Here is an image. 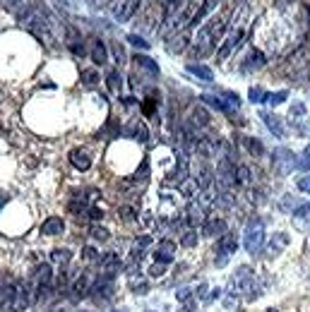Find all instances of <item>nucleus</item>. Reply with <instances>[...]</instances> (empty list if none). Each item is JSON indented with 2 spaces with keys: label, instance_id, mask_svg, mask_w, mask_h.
I'll return each instance as SVG.
<instances>
[{
  "label": "nucleus",
  "instance_id": "obj_35",
  "mask_svg": "<svg viewBox=\"0 0 310 312\" xmlns=\"http://www.w3.org/2000/svg\"><path fill=\"white\" fill-rule=\"evenodd\" d=\"M84 82H87V84H94V82H96V72L87 70V72H84Z\"/></svg>",
  "mask_w": 310,
  "mask_h": 312
},
{
  "label": "nucleus",
  "instance_id": "obj_13",
  "mask_svg": "<svg viewBox=\"0 0 310 312\" xmlns=\"http://www.w3.org/2000/svg\"><path fill=\"white\" fill-rule=\"evenodd\" d=\"M226 231V221L222 219H217V221H207V226H204V233H210V236H217V233H222Z\"/></svg>",
  "mask_w": 310,
  "mask_h": 312
},
{
  "label": "nucleus",
  "instance_id": "obj_1",
  "mask_svg": "<svg viewBox=\"0 0 310 312\" xmlns=\"http://www.w3.org/2000/svg\"><path fill=\"white\" fill-rule=\"evenodd\" d=\"M29 298H32V291H29V286L22 283V281H15V283H10V286L0 288V307H3L5 312L27 310Z\"/></svg>",
  "mask_w": 310,
  "mask_h": 312
},
{
  "label": "nucleus",
  "instance_id": "obj_9",
  "mask_svg": "<svg viewBox=\"0 0 310 312\" xmlns=\"http://www.w3.org/2000/svg\"><path fill=\"white\" fill-rule=\"evenodd\" d=\"M262 118H265V123H267V128L272 130L277 137H284L286 135V130H284V125H281V120L277 118V116H269V113H262Z\"/></svg>",
  "mask_w": 310,
  "mask_h": 312
},
{
  "label": "nucleus",
  "instance_id": "obj_18",
  "mask_svg": "<svg viewBox=\"0 0 310 312\" xmlns=\"http://www.w3.org/2000/svg\"><path fill=\"white\" fill-rule=\"evenodd\" d=\"M51 259H53L56 264H67V262H70V252H67V250H53Z\"/></svg>",
  "mask_w": 310,
  "mask_h": 312
},
{
  "label": "nucleus",
  "instance_id": "obj_24",
  "mask_svg": "<svg viewBox=\"0 0 310 312\" xmlns=\"http://www.w3.org/2000/svg\"><path fill=\"white\" fill-rule=\"evenodd\" d=\"M286 98V91H277V94H267V101L269 103H281Z\"/></svg>",
  "mask_w": 310,
  "mask_h": 312
},
{
  "label": "nucleus",
  "instance_id": "obj_15",
  "mask_svg": "<svg viewBox=\"0 0 310 312\" xmlns=\"http://www.w3.org/2000/svg\"><path fill=\"white\" fill-rule=\"evenodd\" d=\"M188 70L192 72V75H197V77H202V79L212 82V70H210V67H204V65H190Z\"/></svg>",
  "mask_w": 310,
  "mask_h": 312
},
{
  "label": "nucleus",
  "instance_id": "obj_36",
  "mask_svg": "<svg viewBox=\"0 0 310 312\" xmlns=\"http://www.w3.org/2000/svg\"><path fill=\"white\" fill-rule=\"evenodd\" d=\"M130 43H135V46H142V48L147 46V43H144L142 39H137V36H130Z\"/></svg>",
  "mask_w": 310,
  "mask_h": 312
},
{
  "label": "nucleus",
  "instance_id": "obj_22",
  "mask_svg": "<svg viewBox=\"0 0 310 312\" xmlns=\"http://www.w3.org/2000/svg\"><path fill=\"white\" fill-rule=\"evenodd\" d=\"M137 63L142 65V67H147V70H152V72H154V75H156V72H159V67H156V65L152 63V60H149V58H144V55H140V58H137Z\"/></svg>",
  "mask_w": 310,
  "mask_h": 312
},
{
  "label": "nucleus",
  "instance_id": "obj_5",
  "mask_svg": "<svg viewBox=\"0 0 310 312\" xmlns=\"http://www.w3.org/2000/svg\"><path fill=\"white\" fill-rule=\"evenodd\" d=\"M173 252H176V245L171 240H161L159 248H156V259L161 264H168V262H173Z\"/></svg>",
  "mask_w": 310,
  "mask_h": 312
},
{
  "label": "nucleus",
  "instance_id": "obj_19",
  "mask_svg": "<svg viewBox=\"0 0 310 312\" xmlns=\"http://www.w3.org/2000/svg\"><path fill=\"white\" fill-rule=\"evenodd\" d=\"M265 98H267V94L260 86H257V89H250V101H253V103H260V101H265Z\"/></svg>",
  "mask_w": 310,
  "mask_h": 312
},
{
  "label": "nucleus",
  "instance_id": "obj_17",
  "mask_svg": "<svg viewBox=\"0 0 310 312\" xmlns=\"http://www.w3.org/2000/svg\"><path fill=\"white\" fill-rule=\"evenodd\" d=\"M236 180L241 185H250V180H253V178H250V168H248V166H238V168H236Z\"/></svg>",
  "mask_w": 310,
  "mask_h": 312
},
{
  "label": "nucleus",
  "instance_id": "obj_29",
  "mask_svg": "<svg viewBox=\"0 0 310 312\" xmlns=\"http://www.w3.org/2000/svg\"><path fill=\"white\" fill-rule=\"evenodd\" d=\"M195 243H197V233H185V236H183V245H195Z\"/></svg>",
  "mask_w": 310,
  "mask_h": 312
},
{
  "label": "nucleus",
  "instance_id": "obj_38",
  "mask_svg": "<svg viewBox=\"0 0 310 312\" xmlns=\"http://www.w3.org/2000/svg\"><path fill=\"white\" fill-rule=\"evenodd\" d=\"M190 295V288H183V291L178 293V298H180V300H185V298H188Z\"/></svg>",
  "mask_w": 310,
  "mask_h": 312
},
{
  "label": "nucleus",
  "instance_id": "obj_14",
  "mask_svg": "<svg viewBox=\"0 0 310 312\" xmlns=\"http://www.w3.org/2000/svg\"><path fill=\"white\" fill-rule=\"evenodd\" d=\"M91 58H94V63L96 65H104L106 63V48H104V43H94V51H91Z\"/></svg>",
  "mask_w": 310,
  "mask_h": 312
},
{
  "label": "nucleus",
  "instance_id": "obj_27",
  "mask_svg": "<svg viewBox=\"0 0 310 312\" xmlns=\"http://www.w3.org/2000/svg\"><path fill=\"white\" fill-rule=\"evenodd\" d=\"M192 118H195V123H199V125H207V113H204V111H197V108H195Z\"/></svg>",
  "mask_w": 310,
  "mask_h": 312
},
{
  "label": "nucleus",
  "instance_id": "obj_30",
  "mask_svg": "<svg viewBox=\"0 0 310 312\" xmlns=\"http://www.w3.org/2000/svg\"><path fill=\"white\" fill-rule=\"evenodd\" d=\"M121 214H123V219H125V221H133V219H135V209H130V206H123Z\"/></svg>",
  "mask_w": 310,
  "mask_h": 312
},
{
  "label": "nucleus",
  "instance_id": "obj_37",
  "mask_svg": "<svg viewBox=\"0 0 310 312\" xmlns=\"http://www.w3.org/2000/svg\"><path fill=\"white\" fill-rule=\"evenodd\" d=\"M89 214H91V219H94V221H99L101 216H104V214H101V212H99V209H91Z\"/></svg>",
  "mask_w": 310,
  "mask_h": 312
},
{
  "label": "nucleus",
  "instance_id": "obj_16",
  "mask_svg": "<svg viewBox=\"0 0 310 312\" xmlns=\"http://www.w3.org/2000/svg\"><path fill=\"white\" fill-rule=\"evenodd\" d=\"M286 243H288V236H284V233H277V236H274V240H272V245H269L272 255H279V250L284 248Z\"/></svg>",
  "mask_w": 310,
  "mask_h": 312
},
{
  "label": "nucleus",
  "instance_id": "obj_23",
  "mask_svg": "<svg viewBox=\"0 0 310 312\" xmlns=\"http://www.w3.org/2000/svg\"><path fill=\"white\" fill-rule=\"evenodd\" d=\"M248 149L253 151V154H257V156H260V154L265 151V147H262V144H260L257 140H248Z\"/></svg>",
  "mask_w": 310,
  "mask_h": 312
},
{
  "label": "nucleus",
  "instance_id": "obj_26",
  "mask_svg": "<svg viewBox=\"0 0 310 312\" xmlns=\"http://www.w3.org/2000/svg\"><path fill=\"white\" fill-rule=\"evenodd\" d=\"M84 259H87V262H94V259H101V255L94 248H84Z\"/></svg>",
  "mask_w": 310,
  "mask_h": 312
},
{
  "label": "nucleus",
  "instance_id": "obj_2",
  "mask_svg": "<svg viewBox=\"0 0 310 312\" xmlns=\"http://www.w3.org/2000/svg\"><path fill=\"white\" fill-rule=\"evenodd\" d=\"M265 245V224L257 219V221H250V226L245 228V250L250 255H257Z\"/></svg>",
  "mask_w": 310,
  "mask_h": 312
},
{
  "label": "nucleus",
  "instance_id": "obj_7",
  "mask_svg": "<svg viewBox=\"0 0 310 312\" xmlns=\"http://www.w3.org/2000/svg\"><path fill=\"white\" fill-rule=\"evenodd\" d=\"M34 279H36V288L48 286V283H51V279H53V271H51V267H48V264H41V267L36 269V274H34Z\"/></svg>",
  "mask_w": 310,
  "mask_h": 312
},
{
  "label": "nucleus",
  "instance_id": "obj_34",
  "mask_svg": "<svg viewBox=\"0 0 310 312\" xmlns=\"http://www.w3.org/2000/svg\"><path fill=\"white\" fill-rule=\"evenodd\" d=\"M305 113V106L303 103H296V106L291 108V116H303Z\"/></svg>",
  "mask_w": 310,
  "mask_h": 312
},
{
  "label": "nucleus",
  "instance_id": "obj_32",
  "mask_svg": "<svg viewBox=\"0 0 310 312\" xmlns=\"http://www.w3.org/2000/svg\"><path fill=\"white\" fill-rule=\"evenodd\" d=\"M296 216H310V204H303V206H298L296 212H293Z\"/></svg>",
  "mask_w": 310,
  "mask_h": 312
},
{
  "label": "nucleus",
  "instance_id": "obj_11",
  "mask_svg": "<svg viewBox=\"0 0 310 312\" xmlns=\"http://www.w3.org/2000/svg\"><path fill=\"white\" fill-rule=\"evenodd\" d=\"M70 161L75 163V168H79V171H87L89 166H91V161H89L87 151H72V156H70Z\"/></svg>",
  "mask_w": 310,
  "mask_h": 312
},
{
  "label": "nucleus",
  "instance_id": "obj_28",
  "mask_svg": "<svg viewBox=\"0 0 310 312\" xmlns=\"http://www.w3.org/2000/svg\"><path fill=\"white\" fill-rule=\"evenodd\" d=\"M135 137L140 142H144L147 140V128H144V125H135Z\"/></svg>",
  "mask_w": 310,
  "mask_h": 312
},
{
  "label": "nucleus",
  "instance_id": "obj_21",
  "mask_svg": "<svg viewBox=\"0 0 310 312\" xmlns=\"http://www.w3.org/2000/svg\"><path fill=\"white\" fill-rule=\"evenodd\" d=\"M91 236L96 238V240H109V231H106V228H101V226H94V228H91Z\"/></svg>",
  "mask_w": 310,
  "mask_h": 312
},
{
  "label": "nucleus",
  "instance_id": "obj_39",
  "mask_svg": "<svg viewBox=\"0 0 310 312\" xmlns=\"http://www.w3.org/2000/svg\"><path fill=\"white\" fill-rule=\"evenodd\" d=\"M5 3H10V5H20L22 0H5Z\"/></svg>",
  "mask_w": 310,
  "mask_h": 312
},
{
  "label": "nucleus",
  "instance_id": "obj_10",
  "mask_svg": "<svg viewBox=\"0 0 310 312\" xmlns=\"http://www.w3.org/2000/svg\"><path fill=\"white\" fill-rule=\"evenodd\" d=\"M185 221H188V226H199L202 221H204V212H202V206L199 204H192L188 209V216H185Z\"/></svg>",
  "mask_w": 310,
  "mask_h": 312
},
{
  "label": "nucleus",
  "instance_id": "obj_25",
  "mask_svg": "<svg viewBox=\"0 0 310 312\" xmlns=\"http://www.w3.org/2000/svg\"><path fill=\"white\" fill-rule=\"evenodd\" d=\"M298 190H300V192H308L310 194V175L298 178Z\"/></svg>",
  "mask_w": 310,
  "mask_h": 312
},
{
  "label": "nucleus",
  "instance_id": "obj_40",
  "mask_svg": "<svg viewBox=\"0 0 310 312\" xmlns=\"http://www.w3.org/2000/svg\"><path fill=\"white\" fill-rule=\"evenodd\" d=\"M265 312H279V310H274V307H269V310H265Z\"/></svg>",
  "mask_w": 310,
  "mask_h": 312
},
{
  "label": "nucleus",
  "instance_id": "obj_8",
  "mask_svg": "<svg viewBox=\"0 0 310 312\" xmlns=\"http://www.w3.org/2000/svg\"><path fill=\"white\" fill-rule=\"evenodd\" d=\"M91 281H94V274H91V271H84V274L75 281V293H77V295H87V291L91 288Z\"/></svg>",
  "mask_w": 310,
  "mask_h": 312
},
{
  "label": "nucleus",
  "instance_id": "obj_31",
  "mask_svg": "<svg viewBox=\"0 0 310 312\" xmlns=\"http://www.w3.org/2000/svg\"><path fill=\"white\" fill-rule=\"evenodd\" d=\"M164 269H166V264H161V262H159V264H154V267H152V271H149V274H152V276H161V274H164Z\"/></svg>",
  "mask_w": 310,
  "mask_h": 312
},
{
  "label": "nucleus",
  "instance_id": "obj_6",
  "mask_svg": "<svg viewBox=\"0 0 310 312\" xmlns=\"http://www.w3.org/2000/svg\"><path fill=\"white\" fill-rule=\"evenodd\" d=\"M195 149H197V154H202V156H212V154L217 151V142L212 140V137H199V140L195 142Z\"/></svg>",
  "mask_w": 310,
  "mask_h": 312
},
{
  "label": "nucleus",
  "instance_id": "obj_4",
  "mask_svg": "<svg viewBox=\"0 0 310 312\" xmlns=\"http://www.w3.org/2000/svg\"><path fill=\"white\" fill-rule=\"evenodd\" d=\"M63 231H65V224L58 216H51V219H46L41 224V233H46V236H60Z\"/></svg>",
  "mask_w": 310,
  "mask_h": 312
},
{
  "label": "nucleus",
  "instance_id": "obj_12",
  "mask_svg": "<svg viewBox=\"0 0 310 312\" xmlns=\"http://www.w3.org/2000/svg\"><path fill=\"white\" fill-rule=\"evenodd\" d=\"M274 163H277V171L284 173V171H286V163H288V166H293V159H291V154H288L286 149H279L277 156H274Z\"/></svg>",
  "mask_w": 310,
  "mask_h": 312
},
{
  "label": "nucleus",
  "instance_id": "obj_3",
  "mask_svg": "<svg viewBox=\"0 0 310 312\" xmlns=\"http://www.w3.org/2000/svg\"><path fill=\"white\" fill-rule=\"evenodd\" d=\"M236 248H238L236 236H233V233H224V236L219 238V243H217V250H219V259H217V264H219V267L226 264V259L236 252Z\"/></svg>",
  "mask_w": 310,
  "mask_h": 312
},
{
  "label": "nucleus",
  "instance_id": "obj_20",
  "mask_svg": "<svg viewBox=\"0 0 310 312\" xmlns=\"http://www.w3.org/2000/svg\"><path fill=\"white\" fill-rule=\"evenodd\" d=\"M296 166H298L300 171H308V168H310V147H308L305 151H303V159H300V161L296 163Z\"/></svg>",
  "mask_w": 310,
  "mask_h": 312
},
{
  "label": "nucleus",
  "instance_id": "obj_33",
  "mask_svg": "<svg viewBox=\"0 0 310 312\" xmlns=\"http://www.w3.org/2000/svg\"><path fill=\"white\" fill-rule=\"evenodd\" d=\"M109 84H111L113 91L118 89V72H111V75H109Z\"/></svg>",
  "mask_w": 310,
  "mask_h": 312
}]
</instances>
